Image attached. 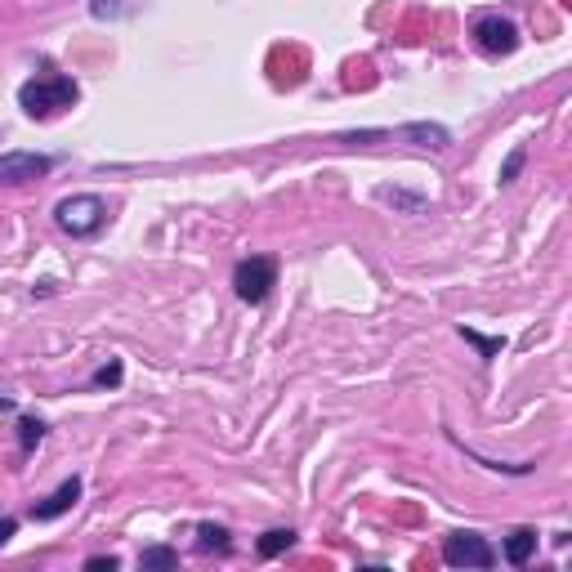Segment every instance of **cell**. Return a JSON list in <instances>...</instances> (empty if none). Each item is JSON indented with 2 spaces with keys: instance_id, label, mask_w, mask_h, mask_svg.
Listing matches in <instances>:
<instances>
[{
  "instance_id": "6da1fadb",
  "label": "cell",
  "mask_w": 572,
  "mask_h": 572,
  "mask_svg": "<svg viewBox=\"0 0 572 572\" xmlns=\"http://www.w3.org/2000/svg\"><path fill=\"white\" fill-rule=\"evenodd\" d=\"M76 81L72 76H59V72H50V76H32V81L18 90V103H23V112L32 121H45V117H59V112H68L72 103H76Z\"/></svg>"
},
{
  "instance_id": "7a4b0ae2",
  "label": "cell",
  "mask_w": 572,
  "mask_h": 572,
  "mask_svg": "<svg viewBox=\"0 0 572 572\" xmlns=\"http://www.w3.org/2000/svg\"><path fill=\"white\" fill-rule=\"evenodd\" d=\"M103 219H108V206H103V197H94V193L63 197V202L54 206V224H59L63 233H72V237H90V233H99Z\"/></svg>"
},
{
  "instance_id": "3957f363",
  "label": "cell",
  "mask_w": 572,
  "mask_h": 572,
  "mask_svg": "<svg viewBox=\"0 0 572 572\" xmlns=\"http://www.w3.org/2000/svg\"><path fill=\"white\" fill-rule=\"evenodd\" d=\"M273 286H278V264L264 260V255H255V260H242V264L233 269V291H237V300H246V304L269 300Z\"/></svg>"
},
{
  "instance_id": "277c9868",
  "label": "cell",
  "mask_w": 572,
  "mask_h": 572,
  "mask_svg": "<svg viewBox=\"0 0 572 572\" xmlns=\"http://www.w3.org/2000/svg\"><path fill=\"white\" fill-rule=\"evenodd\" d=\"M443 564H452V568H492L497 564V555H492V546L479 537V532H452V537H443Z\"/></svg>"
},
{
  "instance_id": "5b68a950",
  "label": "cell",
  "mask_w": 572,
  "mask_h": 572,
  "mask_svg": "<svg viewBox=\"0 0 572 572\" xmlns=\"http://www.w3.org/2000/svg\"><path fill=\"white\" fill-rule=\"evenodd\" d=\"M474 41H479V50H488V54H514L519 50V27L501 14H488V18L474 23Z\"/></svg>"
},
{
  "instance_id": "8992f818",
  "label": "cell",
  "mask_w": 572,
  "mask_h": 572,
  "mask_svg": "<svg viewBox=\"0 0 572 572\" xmlns=\"http://www.w3.org/2000/svg\"><path fill=\"white\" fill-rule=\"evenodd\" d=\"M54 161L50 157H36V152H5L0 157V184H32V179L50 175Z\"/></svg>"
},
{
  "instance_id": "52a82bcc",
  "label": "cell",
  "mask_w": 572,
  "mask_h": 572,
  "mask_svg": "<svg viewBox=\"0 0 572 572\" xmlns=\"http://www.w3.org/2000/svg\"><path fill=\"white\" fill-rule=\"evenodd\" d=\"M76 501H81V479H68L59 492H50V497H45L41 505H32V519L50 523V519H59V514H68Z\"/></svg>"
},
{
  "instance_id": "ba28073f",
  "label": "cell",
  "mask_w": 572,
  "mask_h": 572,
  "mask_svg": "<svg viewBox=\"0 0 572 572\" xmlns=\"http://www.w3.org/2000/svg\"><path fill=\"white\" fill-rule=\"evenodd\" d=\"M532 550H537V532H532V528H514L510 537H505V559H510L514 568L528 564Z\"/></svg>"
},
{
  "instance_id": "9c48e42d",
  "label": "cell",
  "mask_w": 572,
  "mask_h": 572,
  "mask_svg": "<svg viewBox=\"0 0 572 572\" xmlns=\"http://www.w3.org/2000/svg\"><path fill=\"white\" fill-rule=\"evenodd\" d=\"M398 135H403V139H416L421 148H438V152H443L447 143H452V135H447L443 126H425V121H416V126H403Z\"/></svg>"
},
{
  "instance_id": "30bf717a",
  "label": "cell",
  "mask_w": 572,
  "mask_h": 572,
  "mask_svg": "<svg viewBox=\"0 0 572 572\" xmlns=\"http://www.w3.org/2000/svg\"><path fill=\"white\" fill-rule=\"evenodd\" d=\"M291 541H295V532H291V528H273V532H264V537H260V555H264V559L282 555V550H291Z\"/></svg>"
},
{
  "instance_id": "8fae6325",
  "label": "cell",
  "mask_w": 572,
  "mask_h": 572,
  "mask_svg": "<svg viewBox=\"0 0 572 572\" xmlns=\"http://www.w3.org/2000/svg\"><path fill=\"white\" fill-rule=\"evenodd\" d=\"M179 564V555L175 550H166V546H152V550H143L139 555V568H175Z\"/></svg>"
},
{
  "instance_id": "7c38bea8",
  "label": "cell",
  "mask_w": 572,
  "mask_h": 572,
  "mask_svg": "<svg viewBox=\"0 0 572 572\" xmlns=\"http://www.w3.org/2000/svg\"><path fill=\"white\" fill-rule=\"evenodd\" d=\"M380 202H389V206H403V211H412V215H421V211H425V202H421V197L394 193V188H380Z\"/></svg>"
},
{
  "instance_id": "4fadbf2b",
  "label": "cell",
  "mask_w": 572,
  "mask_h": 572,
  "mask_svg": "<svg viewBox=\"0 0 572 572\" xmlns=\"http://www.w3.org/2000/svg\"><path fill=\"white\" fill-rule=\"evenodd\" d=\"M41 438H45V425L41 421H23V425H18V443H23V452H32Z\"/></svg>"
},
{
  "instance_id": "5bb4252c",
  "label": "cell",
  "mask_w": 572,
  "mask_h": 572,
  "mask_svg": "<svg viewBox=\"0 0 572 572\" xmlns=\"http://www.w3.org/2000/svg\"><path fill=\"white\" fill-rule=\"evenodd\" d=\"M461 336H465V340H470V345H474V349H479V354H483V358L501 354V345H505V340H488V336H479V331H470V327H465V331H461Z\"/></svg>"
},
{
  "instance_id": "9a60e30c",
  "label": "cell",
  "mask_w": 572,
  "mask_h": 572,
  "mask_svg": "<svg viewBox=\"0 0 572 572\" xmlns=\"http://www.w3.org/2000/svg\"><path fill=\"white\" fill-rule=\"evenodd\" d=\"M197 537H202V550H224L228 546V532L224 528H211V523H202V528H197Z\"/></svg>"
},
{
  "instance_id": "2e32d148",
  "label": "cell",
  "mask_w": 572,
  "mask_h": 572,
  "mask_svg": "<svg viewBox=\"0 0 572 572\" xmlns=\"http://www.w3.org/2000/svg\"><path fill=\"white\" fill-rule=\"evenodd\" d=\"M94 385H121V362L112 358L108 367H99V371H94Z\"/></svg>"
},
{
  "instance_id": "e0dca14e",
  "label": "cell",
  "mask_w": 572,
  "mask_h": 572,
  "mask_svg": "<svg viewBox=\"0 0 572 572\" xmlns=\"http://www.w3.org/2000/svg\"><path fill=\"white\" fill-rule=\"evenodd\" d=\"M519 166H523V148H514L510 157H505V166H501V184H514V175H519Z\"/></svg>"
},
{
  "instance_id": "ac0fdd59",
  "label": "cell",
  "mask_w": 572,
  "mask_h": 572,
  "mask_svg": "<svg viewBox=\"0 0 572 572\" xmlns=\"http://www.w3.org/2000/svg\"><path fill=\"white\" fill-rule=\"evenodd\" d=\"M117 564H121L117 555H94V559H85V568H90V572H103V568L112 572V568H117Z\"/></svg>"
},
{
  "instance_id": "d6986e66",
  "label": "cell",
  "mask_w": 572,
  "mask_h": 572,
  "mask_svg": "<svg viewBox=\"0 0 572 572\" xmlns=\"http://www.w3.org/2000/svg\"><path fill=\"white\" fill-rule=\"evenodd\" d=\"M14 532H18V523H14V519H0V546H5V541L14 537Z\"/></svg>"
}]
</instances>
